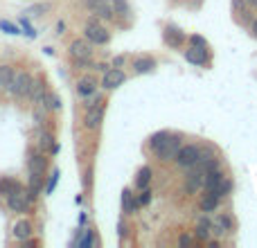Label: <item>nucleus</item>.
Returning a JSON list of instances; mask_svg holds the SVG:
<instances>
[{"label":"nucleus","mask_w":257,"mask_h":248,"mask_svg":"<svg viewBox=\"0 0 257 248\" xmlns=\"http://www.w3.org/2000/svg\"><path fill=\"white\" fill-rule=\"evenodd\" d=\"M84 34H86V41H90L93 45H106L108 39H111L108 30L97 21V18H90V21L86 23Z\"/></svg>","instance_id":"nucleus-5"},{"label":"nucleus","mask_w":257,"mask_h":248,"mask_svg":"<svg viewBox=\"0 0 257 248\" xmlns=\"http://www.w3.org/2000/svg\"><path fill=\"white\" fill-rule=\"evenodd\" d=\"M45 93H48V86H45V79H43V77H34V84H32V93H30L32 104H34V106L43 104Z\"/></svg>","instance_id":"nucleus-15"},{"label":"nucleus","mask_w":257,"mask_h":248,"mask_svg":"<svg viewBox=\"0 0 257 248\" xmlns=\"http://www.w3.org/2000/svg\"><path fill=\"white\" fill-rule=\"evenodd\" d=\"M113 5V12L117 14V16H128V3L126 0H111Z\"/></svg>","instance_id":"nucleus-25"},{"label":"nucleus","mask_w":257,"mask_h":248,"mask_svg":"<svg viewBox=\"0 0 257 248\" xmlns=\"http://www.w3.org/2000/svg\"><path fill=\"white\" fill-rule=\"evenodd\" d=\"M163 39H165V43H167L169 48H181V45L185 43V34H183L178 27H174V25H167V27H165Z\"/></svg>","instance_id":"nucleus-13"},{"label":"nucleus","mask_w":257,"mask_h":248,"mask_svg":"<svg viewBox=\"0 0 257 248\" xmlns=\"http://www.w3.org/2000/svg\"><path fill=\"white\" fill-rule=\"evenodd\" d=\"M217 203H219V196L208 192V194L201 199V210H203V212H212V210L217 208Z\"/></svg>","instance_id":"nucleus-23"},{"label":"nucleus","mask_w":257,"mask_h":248,"mask_svg":"<svg viewBox=\"0 0 257 248\" xmlns=\"http://www.w3.org/2000/svg\"><path fill=\"white\" fill-rule=\"evenodd\" d=\"M21 183L16 181V178H9V176H3L0 178V196H5L7 199L12 192H16V190H21Z\"/></svg>","instance_id":"nucleus-19"},{"label":"nucleus","mask_w":257,"mask_h":248,"mask_svg":"<svg viewBox=\"0 0 257 248\" xmlns=\"http://www.w3.org/2000/svg\"><path fill=\"white\" fill-rule=\"evenodd\" d=\"M149 201H151V192L145 187V190H142V194H140V199H138V205H147Z\"/></svg>","instance_id":"nucleus-34"},{"label":"nucleus","mask_w":257,"mask_h":248,"mask_svg":"<svg viewBox=\"0 0 257 248\" xmlns=\"http://www.w3.org/2000/svg\"><path fill=\"white\" fill-rule=\"evenodd\" d=\"M32 84H34V77H32L30 72L21 70V72H14V79L7 90H9V95L16 99H30Z\"/></svg>","instance_id":"nucleus-3"},{"label":"nucleus","mask_w":257,"mask_h":248,"mask_svg":"<svg viewBox=\"0 0 257 248\" xmlns=\"http://www.w3.org/2000/svg\"><path fill=\"white\" fill-rule=\"evenodd\" d=\"M190 45H201V48H208V41H205L203 36L194 34V36H190Z\"/></svg>","instance_id":"nucleus-33"},{"label":"nucleus","mask_w":257,"mask_h":248,"mask_svg":"<svg viewBox=\"0 0 257 248\" xmlns=\"http://www.w3.org/2000/svg\"><path fill=\"white\" fill-rule=\"evenodd\" d=\"M27 192H30L32 201H36V196L43 192V174H32L30 172V183H27Z\"/></svg>","instance_id":"nucleus-17"},{"label":"nucleus","mask_w":257,"mask_h":248,"mask_svg":"<svg viewBox=\"0 0 257 248\" xmlns=\"http://www.w3.org/2000/svg\"><path fill=\"white\" fill-rule=\"evenodd\" d=\"M93 241H95V237H93V230H86V237L79 241V246L81 248H88V246H93Z\"/></svg>","instance_id":"nucleus-32"},{"label":"nucleus","mask_w":257,"mask_h":248,"mask_svg":"<svg viewBox=\"0 0 257 248\" xmlns=\"http://www.w3.org/2000/svg\"><path fill=\"white\" fill-rule=\"evenodd\" d=\"M156 68V61L151 57H136L133 59V70L138 72V75H147V72H151Z\"/></svg>","instance_id":"nucleus-18"},{"label":"nucleus","mask_w":257,"mask_h":248,"mask_svg":"<svg viewBox=\"0 0 257 248\" xmlns=\"http://www.w3.org/2000/svg\"><path fill=\"white\" fill-rule=\"evenodd\" d=\"M57 181H59V169H54V172H52V178H50L48 185H45V194H52L54 187H57Z\"/></svg>","instance_id":"nucleus-29"},{"label":"nucleus","mask_w":257,"mask_h":248,"mask_svg":"<svg viewBox=\"0 0 257 248\" xmlns=\"http://www.w3.org/2000/svg\"><path fill=\"white\" fill-rule=\"evenodd\" d=\"M248 5H253V7H257V0H246Z\"/></svg>","instance_id":"nucleus-37"},{"label":"nucleus","mask_w":257,"mask_h":248,"mask_svg":"<svg viewBox=\"0 0 257 248\" xmlns=\"http://www.w3.org/2000/svg\"><path fill=\"white\" fill-rule=\"evenodd\" d=\"M14 68L9 66V63H3L0 66V88H9V84H12V79H14Z\"/></svg>","instance_id":"nucleus-20"},{"label":"nucleus","mask_w":257,"mask_h":248,"mask_svg":"<svg viewBox=\"0 0 257 248\" xmlns=\"http://www.w3.org/2000/svg\"><path fill=\"white\" fill-rule=\"evenodd\" d=\"M122 208H124L126 214H131L133 210L138 208V203L133 201V196H131V190H124V192H122Z\"/></svg>","instance_id":"nucleus-24"},{"label":"nucleus","mask_w":257,"mask_h":248,"mask_svg":"<svg viewBox=\"0 0 257 248\" xmlns=\"http://www.w3.org/2000/svg\"><path fill=\"white\" fill-rule=\"evenodd\" d=\"M7 208L12 210V212H16V214H25V212H30V208H32V196H30V192H27V187H21V190H16V192H12V194L7 196Z\"/></svg>","instance_id":"nucleus-4"},{"label":"nucleus","mask_w":257,"mask_h":248,"mask_svg":"<svg viewBox=\"0 0 257 248\" xmlns=\"http://www.w3.org/2000/svg\"><path fill=\"white\" fill-rule=\"evenodd\" d=\"M185 59L194 66H203L208 61V48H201V45H190L185 50Z\"/></svg>","instance_id":"nucleus-14"},{"label":"nucleus","mask_w":257,"mask_h":248,"mask_svg":"<svg viewBox=\"0 0 257 248\" xmlns=\"http://www.w3.org/2000/svg\"><path fill=\"white\" fill-rule=\"evenodd\" d=\"M149 145H151V151L160 160H172V158H176L178 149H181V138L169 131H158L151 136Z\"/></svg>","instance_id":"nucleus-1"},{"label":"nucleus","mask_w":257,"mask_h":248,"mask_svg":"<svg viewBox=\"0 0 257 248\" xmlns=\"http://www.w3.org/2000/svg\"><path fill=\"white\" fill-rule=\"evenodd\" d=\"M122 63H124V57H117V59H115V63H113V66H115V68H120Z\"/></svg>","instance_id":"nucleus-36"},{"label":"nucleus","mask_w":257,"mask_h":248,"mask_svg":"<svg viewBox=\"0 0 257 248\" xmlns=\"http://www.w3.org/2000/svg\"><path fill=\"white\" fill-rule=\"evenodd\" d=\"M253 34H255V36H257V21H255V23H253Z\"/></svg>","instance_id":"nucleus-38"},{"label":"nucleus","mask_w":257,"mask_h":248,"mask_svg":"<svg viewBox=\"0 0 257 248\" xmlns=\"http://www.w3.org/2000/svg\"><path fill=\"white\" fill-rule=\"evenodd\" d=\"M70 57L75 59L77 68H90L93 66V43L86 39H75L70 43Z\"/></svg>","instance_id":"nucleus-2"},{"label":"nucleus","mask_w":257,"mask_h":248,"mask_svg":"<svg viewBox=\"0 0 257 248\" xmlns=\"http://www.w3.org/2000/svg\"><path fill=\"white\" fill-rule=\"evenodd\" d=\"M199 158H201V149H199V147H194V145L181 147V149H178V154H176V163L181 165V167H185V169L194 167V165L199 163Z\"/></svg>","instance_id":"nucleus-7"},{"label":"nucleus","mask_w":257,"mask_h":248,"mask_svg":"<svg viewBox=\"0 0 257 248\" xmlns=\"http://www.w3.org/2000/svg\"><path fill=\"white\" fill-rule=\"evenodd\" d=\"M217 223L223 228V230H230V228H232V219H230V217H226V214H221V217L217 219Z\"/></svg>","instance_id":"nucleus-31"},{"label":"nucleus","mask_w":257,"mask_h":248,"mask_svg":"<svg viewBox=\"0 0 257 248\" xmlns=\"http://www.w3.org/2000/svg\"><path fill=\"white\" fill-rule=\"evenodd\" d=\"M27 169H30L32 174H43L48 172V156H45V151H36V154H32L30 158H27Z\"/></svg>","instance_id":"nucleus-11"},{"label":"nucleus","mask_w":257,"mask_h":248,"mask_svg":"<svg viewBox=\"0 0 257 248\" xmlns=\"http://www.w3.org/2000/svg\"><path fill=\"white\" fill-rule=\"evenodd\" d=\"M39 149L41 151H52V154H57V151H59L52 131H41L39 133Z\"/></svg>","instance_id":"nucleus-16"},{"label":"nucleus","mask_w":257,"mask_h":248,"mask_svg":"<svg viewBox=\"0 0 257 248\" xmlns=\"http://www.w3.org/2000/svg\"><path fill=\"white\" fill-rule=\"evenodd\" d=\"M178 244H181V246H190V244H192L190 235H181V239H178Z\"/></svg>","instance_id":"nucleus-35"},{"label":"nucleus","mask_w":257,"mask_h":248,"mask_svg":"<svg viewBox=\"0 0 257 248\" xmlns=\"http://www.w3.org/2000/svg\"><path fill=\"white\" fill-rule=\"evenodd\" d=\"M196 235H199L201 239H210V221H208V219L199 223V228H196Z\"/></svg>","instance_id":"nucleus-28"},{"label":"nucleus","mask_w":257,"mask_h":248,"mask_svg":"<svg viewBox=\"0 0 257 248\" xmlns=\"http://www.w3.org/2000/svg\"><path fill=\"white\" fill-rule=\"evenodd\" d=\"M0 30H3L5 34H12V36H18V34H21V27L14 25V23H9V21H5V18L0 21Z\"/></svg>","instance_id":"nucleus-26"},{"label":"nucleus","mask_w":257,"mask_h":248,"mask_svg":"<svg viewBox=\"0 0 257 248\" xmlns=\"http://www.w3.org/2000/svg\"><path fill=\"white\" fill-rule=\"evenodd\" d=\"M104 120V102L102 99H95V102L86 104V115H84V127L90 129V131H95V129H99V124Z\"/></svg>","instance_id":"nucleus-6"},{"label":"nucleus","mask_w":257,"mask_h":248,"mask_svg":"<svg viewBox=\"0 0 257 248\" xmlns=\"http://www.w3.org/2000/svg\"><path fill=\"white\" fill-rule=\"evenodd\" d=\"M126 81V75H124V70L122 68H108L106 72H104V79H102V88H106V90H115V88H120L122 84Z\"/></svg>","instance_id":"nucleus-9"},{"label":"nucleus","mask_w":257,"mask_h":248,"mask_svg":"<svg viewBox=\"0 0 257 248\" xmlns=\"http://www.w3.org/2000/svg\"><path fill=\"white\" fill-rule=\"evenodd\" d=\"M203 187L208 192H212V194L221 196L223 192H226V185H223V174L219 172V169H208V172H205V178H203Z\"/></svg>","instance_id":"nucleus-8"},{"label":"nucleus","mask_w":257,"mask_h":248,"mask_svg":"<svg viewBox=\"0 0 257 248\" xmlns=\"http://www.w3.org/2000/svg\"><path fill=\"white\" fill-rule=\"evenodd\" d=\"M149 183H151V167H140V172L136 176V187L145 190V187H149Z\"/></svg>","instance_id":"nucleus-21"},{"label":"nucleus","mask_w":257,"mask_h":248,"mask_svg":"<svg viewBox=\"0 0 257 248\" xmlns=\"http://www.w3.org/2000/svg\"><path fill=\"white\" fill-rule=\"evenodd\" d=\"M50 9V3H41V5H34V7H30L25 12V16H41L43 12H48Z\"/></svg>","instance_id":"nucleus-27"},{"label":"nucleus","mask_w":257,"mask_h":248,"mask_svg":"<svg viewBox=\"0 0 257 248\" xmlns=\"http://www.w3.org/2000/svg\"><path fill=\"white\" fill-rule=\"evenodd\" d=\"M77 93H79V97H84V99L93 97V95L97 93V79L90 75L81 77V79L77 81Z\"/></svg>","instance_id":"nucleus-12"},{"label":"nucleus","mask_w":257,"mask_h":248,"mask_svg":"<svg viewBox=\"0 0 257 248\" xmlns=\"http://www.w3.org/2000/svg\"><path fill=\"white\" fill-rule=\"evenodd\" d=\"M21 27L25 30V34L30 36V39H36V32H34V27L30 25V21H27V18H21Z\"/></svg>","instance_id":"nucleus-30"},{"label":"nucleus","mask_w":257,"mask_h":248,"mask_svg":"<svg viewBox=\"0 0 257 248\" xmlns=\"http://www.w3.org/2000/svg\"><path fill=\"white\" fill-rule=\"evenodd\" d=\"M32 235H34V226H32L30 219H18L12 226V237L18 244H25L27 239H32Z\"/></svg>","instance_id":"nucleus-10"},{"label":"nucleus","mask_w":257,"mask_h":248,"mask_svg":"<svg viewBox=\"0 0 257 248\" xmlns=\"http://www.w3.org/2000/svg\"><path fill=\"white\" fill-rule=\"evenodd\" d=\"M43 106L48 108V111H61V99H59V95L54 93H45V99H43Z\"/></svg>","instance_id":"nucleus-22"}]
</instances>
